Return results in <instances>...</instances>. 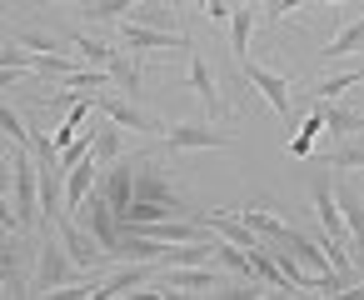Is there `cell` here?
I'll return each mask as SVG.
<instances>
[{
	"label": "cell",
	"instance_id": "6da1fadb",
	"mask_svg": "<svg viewBox=\"0 0 364 300\" xmlns=\"http://www.w3.org/2000/svg\"><path fill=\"white\" fill-rule=\"evenodd\" d=\"M80 275H85V270L70 260L60 230H55V225H41V255H36V280H31V290H36V295H55L60 285H70V280H80Z\"/></svg>",
	"mask_w": 364,
	"mask_h": 300
},
{
	"label": "cell",
	"instance_id": "7a4b0ae2",
	"mask_svg": "<svg viewBox=\"0 0 364 300\" xmlns=\"http://www.w3.org/2000/svg\"><path fill=\"white\" fill-rule=\"evenodd\" d=\"M11 165H16V180H11V200H16V215H21V230L26 225H41V165H36V150L31 145H16L11 150Z\"/></svg>",
	"mask_w": 364,
	"mask_h": 300
},
{
	"label": "cell",
	"instance_id": "3957f363",
	"mask_svg": "<svg viewBox=\"0 0 364 300\" xmlns=\"http://www.w3.org/2000/svg\"><path fill=\"white\" fill-rule=\"evenodd\" d=\"M75 46H80V61H85V66L110 71V81H115V86H125V95H135V90H140V71H135V61H130L125 51L105 46V41H95V36H85V31H75Z\"/></svg>",
	"mask_w": 364,
	"mask_h": 300
},
{
	"label": "cell",
	"instance_id": "277c9868",
	"mask_svg": "<svg viewBox=\"0 0 364 300\" xmlns=\"http://www.w3.org/2000/svg\"><path fill=\"white\" fill-rule=\"evenodd\" d=\"M319 170H324V175H314V180H309L314 215L324 220L329 245H349V225H344V210H339V190H334V180H329V165H319Z\"/></svg>",
	"mask_w": 364,
	"mask_h": 300
},
{
	"label": "cell",
	"instance_id": "5b68a950",
	"mask_svg": "<svg viewBox=\"0 0 364 300\" xmlns=\"http://www.w3.org/2000/svg\"><path fill=\"white\" fill-rule=\"evenodd\" d=\"M165 150H225L235 145V130H215V125H195V120H175L160 130Z\"/></svg>",
	"mask_w": 364,
	"mask_h": 300
},
{
	"label": "cell",
	"instance_id": "8992f818",
	"mask_svg": "<svg viewBox=\"0 0 364 300\" xmlns=\"http://www.w3.org/2000/svg\"><path fill=\"white\" fill-rule=\"evenodd\" d=\"M240 76H245V81H250V86H255L264 100H269V110H274L279 120H289V115H294V95H289V81H284V76H274V71L255 66L250 56L240 61Z\"/></svg>",
	"mask_w": 364,
	"mask_h": 300
},
{
	"label": "cell",
	"instance_id": "52a82bcc",
	"mask_svg": "<svg viewBox=\"0 0 364 300\" xmlns=\"http://www.w3.org/2000/svg\"><path fill=\"white\" fill-rule=\"evenodd\" d=\"M55 230H60V240H65V250H70V260H75L80 270H100V265L110 260V255H105V245H100V240H95L75 215H60V220H55Z\"/></svg>",
	"mask_w": 364,
	"mask_h": 300
},
{
	"label": "cell",
	"instance_id": "ba28073f",
	"mask_svg": "<svg viewBox=\"0 0 364 300\" xmlns=\"http://www.w3.org/2000/svg\"><path fill=\"white\" fill-rule=\"evenodd\" d=\"M95 110L110 115L120 130H145V135H160V130H165V120H155L150 110H140L130 95H125V100H120V95H95Z\"/></svg>",
	"mask_w": 364,
	"mask_h": 300
},
{
	"label": "cell",
	"instance_id": "9c48e42d",
	"mask_svg": "<svg viewBox=\"0 0 364 300\" xmlns=\"http://www.w3.org/2000/svg\"><path fill=\"white\" fill-rule=\"evenodd\" d=\"M195 220L205 225V230H215V235H225V240H235V245H245V250H255V245H264V235L240 215V210H195Z\"/></svg>",
	"mask_w": 364,
	"mask_h": 300
},
{
	"label": "cell",
	"instance_id": "30bf717a",
	"mask_svg": "<svg viewBox=\"0 0 364 300\" xmlns=\"http://www.w3.org/2000/svg\"><path fill=\"white\" fill-rule=\"evenodd\" d=\"M120 46L125 51H185L190 41L180 31H155V26H140V21H120Z\"/></svg>",
	"mask_w": 364,
	"mask_h": 300
},
{
	"label": "cell",
	"instance_id": "8fae6325",
	"mask_svg": "<svg viewBox=\"0 0 364 300\" xmlns=\"http://www.w3.org/2000/svg\"><path fill=\"white\" fill-rule=\"evenodd\" d=\"M160 275V260H125L110 280H100V290H95V300H110V295H135L140 285H150Z\"/></svg>",
	"mask_w": 364,
	"mask_h": 300
},
{
	"label": "cell",
	"instance_id": "7c38bea8",
	"mask_svg": "<svg viewBox=\"0 0 364 300\" xmlns=\"http://www.w3.org/2000/svg\"><path fill=\"white\" fill-rule=\"evenodd\" d=\"M185 76H190V90L205 100V110L220 120V115H225V100H220V90H215V71L205 66V51L185 46Z\"/></svg>",
	"mask_w": 364,
	"mask_h": 300
},
{
	"label": "cell",
	"instance_id": "4fadbf2b",
	"mask_svg": "<svg viewBox=\"0 0 364 300\" xmlns=\"http://www.w3.org/2000/svg\"><path fill=\"white\" fill-rule=\"evenodd\" d=\"M95 180H100L95 155H85L80 165H70V170H65V215H75V210L85 205V195L95 190Z\"/></svg>",
	"mask_w": 364,
	"mask_h": 300
},
{
	"label": "cell",
	"instance_id": "5bb4252c",
	"mask_svg": "<svg viewBox=\"0 0 364 300\" xmlns=\"http://www.w3.org/2000/svg\"><path fill=\"white\" fill-rule=\"evenodd\" d=\"M314 110L324 115V135H334V140L364 135V115H359V110H349V105H339V100H314Z\"/></svg>",
	"mask_w": 364,
	"mask_h": 300
},
{
	"label": "cell",
	"instance_id": "9a60e30c",
	"mask_svg": "<svg viewBox=\"0 0 364 300\" xmlns=\"http://www.w3.org/2000/svg\"><path fill=\"white\" fill-rule=\"evenodd\" d=\"M359 46H364V16H359V21H349V26H339V31L324 41V51H319V56H324V61H344V56H349V51H359Z\"/></svg>",
	"mask_w": 364,
	"mask_h": 300
},
{
	"label": "cell",
	"instance_id": "2e32d148",
	"mask_svg": "<svg viewBox=\"0 0 364 300\" xmlns=\"http://www.w3.org/2000/svg\"><path fill=\"white\" fill-rule=\"evenodd\" d=\"M100 115V110H95ZM125 150H120V125L110 120V115H100L95 120V165H110V160H120Z\"/></svg>",
	"mask_w": 364,
	"mask_h": 300
},
{
	"label": "cell",
	"instance_id": "e0dca14e",
	"mask_svg": "<svg viewBox=\"0 0 364 300\" xmlns=\"http://www.w3.org/2000/svg\"><path fill=\"white\" fill-rule=\"evenodd\" d=\"M240 215H245V220H250V225H255L264 240H274V245L284 240V225H289V220H284V215H269V205H264V200H250Z\"/></svg>",
	"mask_w": 364,
	"mask_h": 300
},
{
	"label": "cell",
	"instance_id": "ac0fdd59",
	"mask_svg": "<svg viewBox=\"0 0 364 300\" xmlns=\"http://www.w3.org/2000/svg\"><path fill=\"white\" fill-rule=\"evenodd\" d=\"M250 36H255V0H240L235 16H230V46H235L240 61H245V51H250Z\"/></svg>",
	"mask_w": 364,
	"mask_h": 300
},
{
	"label": "cell",
	"instance_id": "d6986e66",
	"mask_svg": "<svg viewBox=\"0 0 364 300\" xmlns=\"http://www.w3.org/2000/svg\"><path fill=\"white\" fill-rule=\"evenodd\" d=\"M125 21H140V26H155V31H175L170 0H135V11H130Z\"/></svg>",
	"mask_w": 364,
	"mask_h": 300
},
{
	"label": "cell",
	"instance_id": "ffe728a7",
	"mask_svg": "<svg viewBox=\"0 0 364 300\" xmlns=\"http://www.w3.org/2000/svg\"><path fill=\"white\" fill-rule=\"evenodd\" d=\"M364 81V66H354V71H344V76H329V81H319V90H314V100H339L344 90H354Z\"/></svg>",
	"mask_w": 364,
	"mask_h": 300
},
{
	"label": "cell",
	"instance_id": "44dd1931",
	"mask_svg": "<svg viewBox=\"0 0 364 300\" xmlns=\"http://www.w3.org/2000/svg\"><path fill=\"white\" fill-rule=\"evenodd\" d=\"M324 165H329V170H349V165L364 170V145H354V135H344V145H334V150L324 155Z\"/></svg>",
	"mask_w": 364,
	"mask_h": 300
},
{
	"label": "cell",
	"instance_id": "7402d4cb",
	"mask_svg": "<svg viewBox=\"0 0 364 300\" xmlns=\"http://www.w3.org/2000/svg\"><path fill=\"white\" fill-rule=\"evenodd\" d=\"M0 130H6V140H11V145H31V125H26L6 100H0Z\"/></svg>",
	"mask_w": 364,
	"mask_h": 300
},
{
	"label": "cell",
	"instance_id": "603a6c76",
	"mask_svg": "<svg viewBox=\"0 0 364 300\" xmlns=\"http://www.w3.org/2000/svg\"><path fill=\"white\" fill-rule=\"evenodd\" d=\"M135 0H95V6H85L90 21H115V16H130Z\"/></svg>",
	"mask_w": 364,
	"mask_h": 300
},
{
	"label": "cell",
	"instance_id": "cb8c5ba5",
	"mask_svg": "<svg viewBox=\"0 0 364 300\" xmlns=\"http://www.w3.org/2000/svg\"><path fill=\"white\" fill-rule=\"evenodd\" d=\"M11 41H21L26 51H36V56H55V36H41V31H16Z\"/></svg>",
	"mask_w": 364,
	"mask_h": 300
},
{
	"label": "cell",
	"instance_id": "d4e9b609",
	"mask_svg": "<svg viewBox=\"0 0 364 300\" xmlns=\"http://www.w3.org/2000/svg\"><path fill=\"white\" fill-rule=\"evenodd\" d=\"M299 6H309V0H264V16H269V21H284V16L299 11Z\"/></svg>",
	"mask_w": 364,
	"mask_h": 300
},
{
	"label": "cell",
	"instance_id": "484cf974",
	"mask_svg": "<svg viewBox=\"0 0 364 300\" xmlns=\"http://www.w3.org/2000/svg\"><path fill=\"white\" fill-rule=\"evenodd\" d=\"M200 16H205V21H230V16H235V0H210Z\"/></svg>",
	"mask_w": 364,
	"mask_h": 300
},
{
	"label": "cell",
	"instance_id": "4316f807",
	"mask_svg": "<svg viewBox=\"0 0 364 300\" xmlns=\"http://www.w3.org/2000/svg\"><path fill=\"white\" fill-rule=\"evenodd\" d=\"M31 71H16V66H0V90H11V86H21Z\"/></svg>",
	"mask_w": 364,
	"mask_h": 300
},
{
	"label": "cell",
	"instance_id": "83f0119b",
	"mask_svg": "<svg viewBox=\"0 0 364 300\" xmlns=\"http://www.w3.org/2000/svg\"><path fill=\"white\" fill-rule=\"evenodd\" d=\"M309 150H314V135H304V130H299V135L289 140V155H299V160H304Z\"/></svg>",
	"mask_w": 364,
	"mask_h": 300
},
{
	"label": "cell",
	"instance_id": "f1b7e54d",
	"mask_svg": "<svg viewBox=\"0 0 364 300\" xmlns=\"http://www.w3.org/2000/svg\"><path fill=\"white\" fill-rule=\"evenodd\" d=\"M190 6H195V11H205V6H210V0H190Z\"/></svg>",
	"mask_w": 364,
	"mask_h": 300
},
{
	"label": "cell",
	"instance_id": "f546056e",
	"mask_svg": "<svg viewBox=\"0 0 364 300\" xmlns=\"http://www.w3.org/2000/svg\"><path fill=\"white\" fill-rule=\"evenodd\" d=\"M75 6H95V0H75Z\"/></svg>",
	"mask_w": 364,
	"mask_h": 300
},
{
	"label": "cell",
	"instance_id": "4dcf8cb0",
	"mask_svg": "<svg viewBox=\"0 0 364 300\" xmlns=\"http://www.w3.org/2000/svg\"><path fill=\"white\" fill-rule=\"evenodd\" d=\"M324 6H339V0H324Z\"/></svg>",
	"mask_w": 364,
	"mask_h": 300
},
{
	"label": "cell",
	"instance_id": "1f68e13d",
	"mask_svg": "<svg viewBox=\"0 0 364 300\" xmlns=\"http://www.w3.org/2000/svg\"><path fill=\"white\" fill-rule=\"evenodd\" d=\"M0 11H6V0H0Z\"/></svg>",
	"mask_w": 364,
	"mask_h": 300
}]
</instances>
